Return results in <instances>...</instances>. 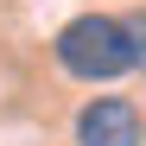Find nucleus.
<instances>
[{
    "mask_svg": "<svg viewBox=\"0 0 146 146\" xmlns=\"http://www.w3.org/2000/svg\"><path fill=\"white\" fill-rule=\"evenodd\" d=\"M51 51H57V70L76 76V83H114L127 70H140L127 13H76V19H64Z\"/></svg>",
    "mask_w": 146,
    "mask_h": 146,
    "instance_id": "nucleus-1",
    "label": "nucleus"
},
{
    "mask_svg": "<svg viewBox=\"0 0 146 146\" xmlns=\"http://www.w3.org/2000/svg\"><path fill=\"white\" fill-rule=\"evenodd\" d=\"M76 146H146V114L133 95H89L70 121Z\"/></svg>",
    "mask_w": 146,
    "mask_h": 146,
    "instance_id": "nucleus-2",
    "label": "nucleus"
},
{
    "mask_svg": "<svg viewBox=\"0 0 146 146\" xmlns=\"http://www.w3.org/2000/svg\"><path fill=\"white\" fill-rule=\"evenodd\" d=\"M127 26H133V57H140V70H146V13H127Z\"/></svg>",
    "mask_w": 146,
    "mask_h": 146,
    "instance_id": "nucleus-3",
    "label": "nucleus"
}]
</instances>
